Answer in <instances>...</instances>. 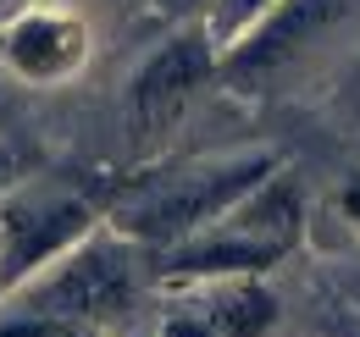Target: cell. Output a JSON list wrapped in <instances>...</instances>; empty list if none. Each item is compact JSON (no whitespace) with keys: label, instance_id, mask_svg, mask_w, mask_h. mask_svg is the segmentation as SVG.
Segmentation results:
<instances>
[{"label":"cell","instance_id":"1","mask_svg":"<svg viewBox=\"0 0 360 337\" xmlns=\"http://www.w3.org/2000/svg\"><path fill=\"white\" fill-rule=\"evenodd\" d=\"M134 298V254L122 244H100V238H84L72 254H61L45 277L34 282L28 293V310L34 315H61V321H111L122 315Z\"/></svg>","mask_w":360,"mask_h":337},{"label":"cell","instance_id":"2","mask_svg":"<svg viewBox=\"0 0 360 337\" xmlns=\"http://www.w3.org/2000/svg\"><path fill=\"white\" fill-rule=\"evenodd\" d=\"M271 171H277V161H271V155H255V161L205 171V177H183L178 188L144 199V205L128 216V227H134L139 238H150V244H183V238L205 232L211 221H227Z\"/></svg>","mask_w":360,"mask_h":337},{"label":"cell","instance_id":"3","mask_svg":"<svg viewBox=\"0 0 360 337\" xmlns=\"http://www.w3.org/2000/svg\"><path fill=\"white\" fill-rule=\"evenodd\" d=\"M94 238V216L78 199H17L0 211V293L34 282L61 254Z\"/></svg>","mask_w":360,"mask_h":337},{"label":"cell","instance_id":"4","mask_svg":"<svg viewBox=\"0 0 360 337\" xmlns=\"http://www.w3.org/2000/svg\"><path fill=\"white\" fill-rule=\"evenodd\" d=\"M0 55L28 84H61V78H72L84 67L89 28L67 6H22L0 34Z\"/></svg>","mask_w":360,"mask_h":337},{"label":"cell","instance_id":"5","mask_svg":"<svg viewBox=\"0 0 360 337\" xmlns=\"http://www.w3.org/2000/svg\"><path fill=\"white\" fill-rule=\"evenodd\" d=\"M211 72H217V39L211 34H172L134 72V88H128L134 122L155 127V122H167V117H178Z\"/></svg>","mask_w":360,"mask_h":337},{"label":"cell","instance_id":"6","mask_svg":"<svg viewBox=\"0 0 360 337\" xmlns=\"http://www.w3.org/2000/svg\"><path fill=\"white\" fill-rule=\"evenodd\" d=\"M338 11H344V0H277L244 39H233V55H227L222 72L233 84L266 78V72H277L305 39H316L327 22H338Z\"/></svg>","mask_w":360,"mask_h":337},{"label":"cell","instance_id":"7","mask_svg":"<svg viewBox=\"0 0 360 337\" xmlns=\"http://www.w3.org/2000/svg\"><path fill=\"white\" fill-rule=\"evenodd\" d=\"M288 249H277L266 238H250V232H217V238H194L183 249L167 254L161 277L167 282H233V277H261L266 265H277Z\"/></svg>","mask_w":360,"mask_h":337},{"label":"cell","instance_id":"8","mask_svg":"<svg viewBox=\"0 0 360 337\" xmlns=\"http://www.w3.org/2000/svg\"><path fill=\"white\" fill-rule=\"evenodd\" d=\"M227 221L238 232H250V238H266L277 249H294V238H300V188L288 177H266Z\"/></svg>","mask_w":360,"mask_h":337},{"label":"cell","instance_id":"9","mask_svg":"<svg viewBox=\"0 0 360 337\" xmlns=\"http://www.w3.org/2000/svg\"><path fill=\"white\" fill-rule=\"evenodd\" d=\"M205 321H211L217 337H266V326L277 321V298L255 277H233V282H222L211 293Z\"/></svg>","mask_w":360,"mask_h":337},{"label":"cell","instance_id":"10","mask_svg":"<svg viewBox=\"0 0 360 337\" xmlns=\"http://www.w3.org/2000/svg\"><path fill=\"white\" fill-rule=\"evenodd\" d=\"M277 0H217V28H211V39H244L261 17H266Z\"/></svg>","mask_w":360,"mask_h":337},{"label":"cell","instance_id":"11","mask_svg":"<svg viewBox=\"0 0 360 337\" xmlns=\"http://www.w3.org/2000/svg\"><path fill=\"white\" fill-rule=\"evenodd\" d=\"M0 337H94L84 321H61V315H17V321H0Z\"/></svg>","mask_w":360,"mask_h":337},{"label":"cell","instance_id":"12","mask_svg":"<svg viewBox=\"0 0 360 337\" xmlns=\"http://www.w3.org/2000/svg\"><path fill=\"white\" fill-rule=\"evenodd\" d=\"M161 337H217V332H211L205 315H172V321L161 326Z\"/></svg>","mask_w":360,"mask_h":337},{"label":"cell","instance_id":"13","mask_svg":"<svg viewBox=\"0 0 360 337\" xmlns=\"http://www.w3.org/2000/svg\"><path fill=\"white\" fill-rule=\"evenodd\" d=\"M338 211H344V221H355V227H360V171L344 183V194H338Z\"/></svg>","mask_w":360,"mask_h":337},{"label":"cell","instance_id":"14","mask_svg":"<svg viewBox=\"0 0 360 337\" xmlns=\"http://www.w3.org/2000/svg\"><path fill=\"white\" fill-rule=\"evenodd\" d=\"M11 177H17V155H11V150H0V183H11Z\"/></svg>","mask_w":360,"mask_h":337},{"label":"cell","instance_id":"15","mask_svg":"<svg viewBox=\"0 0 360 337\" xmlns=\"http://www.w3.org/2000/svg\"><path fill=\"white\" fill-rule=\"evenodd\" d=\"M338 337H360V326H344V332H338Z\"/></svg>","mask_w":360,"mask_h":337}]
</instances>
